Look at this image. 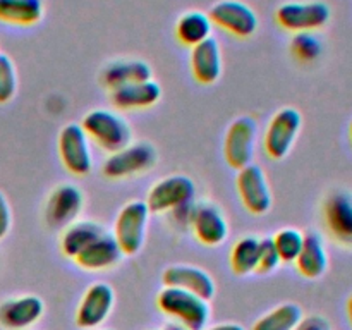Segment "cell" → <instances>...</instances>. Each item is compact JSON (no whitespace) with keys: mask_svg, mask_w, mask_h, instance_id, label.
<instances>
[{"mask_svg":"<svg viewBox=\"0 0 352 330\" xmlns=\"http://www.w3.org/2000/svg\"><path fill=\"white\" fill-rule=\"evenodd\" d=\"M17 89L16 65L12 58L0 54V103H7L14 98Z\"/></svg>","mask_w":352,"mask_h":330,"instance_id":"cell-30","label":"cell"},{"mask_svg":"<svg viewBox=\"0 0 352 330\" xmlns=\"http://www.w3.org/2000/svg\"><path fill=\"white\" fill-rule=\"evenodd\" d=\"M299 274L306 278H320L329 268V251L325 248V241L316 230H309L305 234L301 253L294 261Z\"/></svg>","mask_w":352,"mask_h":330,"instance_id":"cell-21","label":"cell"},{"mask_svg":"<svg viewBox=\"0 0 352 330\" xmlns=\"http://www.w3.org/2000/svg\"><path fill=\"white\" fill-rule=\"evenodd\" d=\"M302 127V116L294 107H284L268 122L265 131V151L274 160H282L292 150Z\"/></svg>","mask_w":352,"mask_h":330,"instance_id":"cell-4","label":"cell"},{"mask_svg":"<svg viewBox=\"0 0 352 330\" xmlns=\"http://www.w3.org/2000/svg\"><path fill=\"white\" fill-rule=\"evenodd\" d=\"M43 16L41 0H0V21L16 26H33Z\"/></svg>","mask_w":352,"mask_h":330,"instance_id":"cell-25","label":"cell"},{"mask_svg":"<svg viewBox=\"0 0 352 330\" xmlns=\"http://www.w3.org/2000/svg\"><path fill=\"white\" fill-rule=\"evenodd\" d=\"M150 208L144 201L134 199L126 203L117 215L113 223V234L120 251L124 254H136L143 248L146 239L148 222H150Z\"/></svg>","mask_w":352,"mask_h":330,"instance_id":"cell-3","label":"cell"},{"mask_svg":"<svg viewBox=\"0 0 352 330\" xmlns=\"http://www.w3.org/2000/svg\"><path fill=\"white\" fill-rule=\"evenodd\" d=\"M196 186L191 177L188 175H168L162 179L157 184L151 186L148 191L146 205L150 212L155 213H168L186 203L195 201Z\"/></svg>","mask_w":352,"mask_h":330,"instance_id":"cell-9","label":"cell"},{"mask_svg":"<svg viewBox=\"0 0 352 330\" xmlns=\"http://www.w3.org/2000/svg\"><path fill=\"white\" fill-rule=\"evenodd\" d=\"M323 223L336 243L352 248V189L336 188L325 196Z\"/></svg>","mask_w":352,"mask_h":330,"instance_id":"cell-6","label":"cell"},{"mask_svg":"<svg viewBox=\"0 0 352 330\" xmlns=\"http://www.w3.org/2000/svg\"><path fill=\"white\" fill-rule=\"evenodd\" d=\"M212 30V19L208 14L201 12V10H188L179 17L177 24H175V34H177L179 41L191 48L212 38L210 36Z\"/></svg>","mask_w":352,"mask_h":330,"instance_id":"cell-24","label":"cell"},{"mask_svg":"<svg viewBox=\"0 0 352 330\" xmlns=\"http://www.w3.org/2000/svg\"><path fill=\"white\" fill-rule=\"evenodd\" d=\"M45 305L38 296L7 299L0 305V325L6 330H26L43 316Z\"/></svg>","mask_w":352,"mask_h":330,"instance_id":"cell-17","label":"cell"},{"mask_svg":"<svg viewBox=\"0 0 352 330\" xmlns=\"http://www.w3.org/2000/svg\"><path fill=\"white\" fill-rule=\"evenodd\" d=\"M107 230L102 223L95 220H78L67 226L60 237V250L67 258L74 260L85 248H88L93 241L103 236Z\"/></svg>","mask_w":352,"mask_h":330,"instance_id":"cell-23","label":"cell"},{"mask_svg":"<svg viewBox=\"0 0 352 330\" xmlns=\"http://www.w3.org/2000/svg\"><path fill=\"white\" fill-rule=\"evenodd\" d=\"M191 229L205 246H219L229 236V223L222 210L212 203H196Z\"/></svg>","mask_w":352,"mask_h":330,"instance_id":"cell-16","label":"cell"},{"mask_svg":"<svg viewBox=\"0 0 352 330\" xmlns=\"http://www.w3.org/2000/svg\"><path fill=\"white\" fill-rule=\"evenodd\" d=\"M157 150L151 144L129 143L122 150L113 151L105 158L102 172L109 179H126L150 170L157 164Z\"/></svg>","mask_w":352,"mask_h":330,"instance_id":"cell-7","label":"cell"},{"mask_svg":"<svg viewBox=\"0 0 352 330\" xmlns=\"http://www.w3.org/2000/svg\"><path fill=\"white\" fill-rule=\"evenodd\" d=\"M116 302L112 285L107 282H95L86 289L76 311V323L81 329H96L110 315Z\"/></svg>","mask_w":352,"mask_h":330,"instance_id":"cell-14","label":"cell"},{"mask_svg":"<svg viewBox=\"0 0 352 330\" xmlns=\"http://www.w3.org/2000/svg\"><path fill=\"white\" fill-rule=\"evenodd\" d=\"M208 16L213 24L239 38L251 36L258 30L256 12L241 0H220L210 9Z\"/></svg>","mask_w":352,"mask_h":330,"instance_id":"cell-12","label":"cell"},{"mask_svg":"<svg viewBox=\"0 0 352 330\" xmlns=\"http://www.w3.org/2000/svg\"><path fill=\"white\" fill-rule=\"evenodd\" d=\"M58 155L71 174L86 175L93 167V155L89 138L81 124H67L58 134Z\"/></svg>","mask_w":352,"mask_h":330,"instance_id":"cell-10","label":"cell"},{"mask_svg":"<svg viewBox=\"0 0 352 330\" xmlns=\"http://www.w3.org/2000/svg\"><path fill=\"white\" fill-rule=\"evenodd\" d=\"M205 330H244L239 323H220V325L210 327V329Z\"/></svg>","mask_w":352,"mask_h":330,"instance_id":"cell-34","label":"cell"},{"mask_svg":"<svg viewBox=\"0 0 352 330\" xmlns=\"http://www.w3.org/2000/svg\"><path fill=\"white\" fill-rule=\"evenodd\" d=\"M162 88L157 81L133 82L110 91V100L119 110H140L153 107L160 100Z\"/></svg>","mask_w":352,"mask_h":330,"instance_id":"cell-19","label":"cell"},{"mask_svg":"<svg viewBox=\"0 0 352 330\" xmlns=\"http://www.w3.org/2000/svg\"><path fill=\"white\" fill-rule=\"evenodd\" d=\"M85 198L78 186L60 184L50 192L45 205V220L54 229H65L76 222L81 213Z\"/></svg>","mask_w":352,"mask_h":330,"instance_id":"cell-13","label":"cell"},{"mask_svg":"<svg viewBox=\"0 0 352 330\" xmlns=\"http://www.w3.org/2000/svg\"><path fill=\"white\" fill-rule=\"evenodd\" d=\"M191 71L201 85H213L222 76V50L215 38L201 41L191 48Z\"/></svg>","mask_w":352,"mask_h":330,"instance_id":"cell-18","label":"cell"},{"mask_svg":"<svg viewBox=\"0 0 352 330\" xmlns=\"http://www.w3.org/2000/svg\"><path fill=\"white\" fill-rule=\"evenodd\" d=\"M167 330H186V329H182L181 325H168Z\"/></svg>","mask_w":352,"mask_h":330,"instance_id":"cell-36","label":"cell"},{"mask_svg":"<svg viewBox=\"0 0 352 330\" xmlns=\"http://www.w3.org/2000/svg\"><path fill=\"white\" fill-rule=\"evenodd\" d=\"M291 50L301 62H313L322 54V41L315 33H294L291 40Z\"/></svg>","mask_w":352,"mask_h":330,"instance_id":"cell-29","label":"cell"},{"mask_svg":"<svg viewBox=\"0 0 352 330\" xmlns=\"http://www.w3.org/2000/svg\"><path fill=\"white\" fill-rule=\"evenodd\" d=\"M162 280L167 287L184 289V291L199 296L205 301L213 299L217 291L212 275L195 265H172V267L165 268Z\"/></svg>","mask_w":352,"mask_h":330,"instance_id":"cell-15","label":"cell"},{"mask_svg":"<svg viewBox=\"0 0 352 330\" xmlns=\"http://www.w3.org/2000/svg\"><path fill=\"white\" fill-rule=\"evenodd\" d=\"M12 226V213H10L9 201H7L6 195L0 191V239L7 236Z\"/></svg>","mask_w":352,"mask_h":330,"instance_id":"cell-32","label":"cell"},{"mask_svg":"<svg viewBox=\"0 0 352 330\" xmlns=\"http://www.w3.org/2000/svg\"><path fill=\"white\" fill-rule=\"evenodd\" d=\"M260 256V239L254 236L241 237L230 251V268L237 275H250L256 272Z\"/></svg>","mask_w":352,"mask_h":330,"instance_id":"cell-27","label":"cell"},{"mask_svg":"<svg viewBox=\"0 0 352 330\" xmlns=\"http://www.w3.org/2000/svg\"><path fill=\"white\" fill-rule=\"evenodd\" d=\"M277 23L292 33H313L325 26L332 17L329 3L322 0L285 2L277 9Z\"/></svg>","mask_w":352,"mask_h":330,"instance_id":"cell-5","label":"cell"},{"mask_svg":"<svg viewBox=\"0 0 352 330\" xmlns=\"http://www.w3.org/2000/svg\"><path fill=\"white\" fill-rule=\"evenodd\" d=\"M82 131L102 150L113 153L122 150L133 140V131L124 117L112 110L95 109L82 117Z\"/></svg>","mask_w":352,"mask_h":330,"instance_id":"cell-2","label":"cell"},{"mask_svg":"<svg viewBox=\"0 0 352 330\" xmlns=\"http://www.w3.org/2000/svg\"><path fill=\"white\" fill-rule=\"evenodd\" d=\"M349 136H351V141H352V120H351V124H349Z\"/></svg>","mask_w":352,"mask_h":330,"instance_id":"cell-37","label":"cell"},{"mask_svg":"<svg viewBox=\"0 0 352 330\" xmlns=\"http://www.w3.org/2000/svg\"><path fill=\"white\" fill-rule=\"evenodd\" d=\"M258 126L253 117L241 116L234 120L223 140V157L236 170L253 164L254 146H256Z\"/></svg>","mask_w":352,"mask_h":330,"instance_id":"cell-8","label":"cell"},{"mask_svg":"<svg viewBox=\"0 0 352 330\" xmlns=\"http://www.w3.org/2000/svg\"><path fill=\"white\" fill-rule=\"evenodd\" d=\"M274 244L277 248V253L280 256V261L285 263H294L298 260L299 253H301L302 243H305V232L298 229H280L274 237Z\"/></svg>","mask_w":352,"mask_h":330,"instance_id":"cell-28","label":"cell"},{"mask_svg":"<svg viewBox=\"0 0 352 330\" xmlns=\"http://www.w3.org/2000/svg\"><path fill=\"white\" fill-rule=\"evenodd\" d=\"M237 192L244 208L254 215H263L272 208V189L267 174L256 164H250L237 172Z\"/></svg>","mask_w":352,"mask_h":330,"instance_id":"cell-11","label":"cell"},{"mask_svg":"<svg viewBox=\"0 0 352 330\" xmlns=\"http://www.w3.org/2000/svg\"><path fill=\"white\" fill-rule=\"evenodd\" d=\"M122 254L124 253L120 251L116 237L112 234L105 232L98 239L93 241L88 248H85L74 258V261L85 270H105V268L119 263Z\"/></svg>","mask_w":352,"mask_h":330,"instance_id":"cell-20","label":"cell"},{"mask_svg":"<svg viewBox=\"0 0 352 330\" xmlns=\"http://www.w3.org/2000/svg\"><path fill=\"white\" fill-rule=\"evenodd\" d=\"M107 330H109V329H107Z\"/></svg>","mask_w":352,"mask_h":330,"instance_id":"cell-38","label":"cell"},{"mask_svg":"<svg viewBox=\"0 0 352 330\" xmlns=\"http://www.w3.org/2000/svg\"><path fill=\"white\" fill-rule=\"evenodd\" d=\"M346 309H347V318H349V323H351V327H352V294L349 296V299H347Z\"/></svg>","mask_w":352,"mask_h":330,"instance_id":"cell-35","label":"cell"},{"mask_svg":"<svg viewBox=\"0 0 352 330\" xmlns=\"http://www.w3.org/2000/svg\"><path fill=\"white\" fill-rule=\"evenodd\" d=\"M151 79V67L148 62L133 58V60H113L103 69L102 82L105 88L112 89L120 86L133 85Z\"/></svg>","mask_w":352,"mask_h":330,"instance_id":"cell-22","label":"cell"},{"mask_svg":"<svg viewBox=\"0 0 352 330\" xmlns=\"http://www.w3.org/2000/svg\"><path fill=\"white\" fill-rule=\"evenodd\" d=\"M302 320L301 306L285 302L254 322L251 330H294Z\"/></svg>","mask_w":352,"mask_h":330,"instance_id":"cell-26","label":"cell"},{"mask_svg":"<svg viewBox=\"0 0 352 330\" xmlns=\"http://www.w3.org/2000/svg\"><path fill=\"white\" fill-rule=\"evenodd\" d=\"M280 263L282 261L277 253V248H275L274 244V239H272V237L260 239V256H258L256 272H260V274H268V272H274Z\"/></svg>","mask_w":352,"mask_h":330,"instance_id":"cell-31","label":"cell"},{"mask_svg":"<svg viewBox=\"0 0 352 330\" xmlns=\"http://www.w3.org/2000/svg\"><path fill=\"white\" fill-rule=\"evenodd\" d=\"M157 305L186 330H205L210 320V305L199 296L179 287L165 285L157 296Z\"/></svg>","mask_w":352,"mask_h":330,"instance_id":"cell-1","label":"cell"},{"mask_svg":"<svg viewBox=\"0 0 352 330\" xmlns=\"http://www.w3.org/2000/svg\"><path fill=\"white\" fill-rule=\"evenodd\" d=\"M294 330H330V323L329 320L320 315L302 316V320Z\"/></svg>","mask_w":352,"mask_h":330,"instance_id":"cell-33","label":"cell"}]
</instances>
